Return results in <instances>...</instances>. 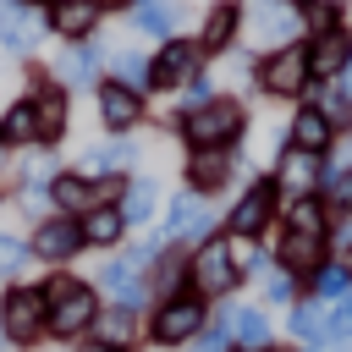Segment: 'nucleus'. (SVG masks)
I'll return each instance as SVG.
<instances>
[{
  "label": "nucleus",
  "mask_w": 352,
  "mask_h": 352,
  "mask_svg": "<svg viewBox=\"0 0 352 352\" xmlns=\"http://www.w3.org/2000/svg\"><path fill=\"white\" fill-rule=\"evenodd\" d=\"M198 352H231V324H226V314H220V324H209V330L198 336Z\"/></svg>",
  "instance_id": "nucleus-39"
},
{
  "label": "nucleus",
  "mask_w": 352,
  "mask_h": 352,
  "mask_svg": "<svg viewBox=\"0 0 352 352\" xmlns=\"http://www.w3.org/2000/svg\"><path fill=\"white\" fill-rule=\"evenodd\" d=\"M148 330H154V341H160V346H182V341H192V336L204 330V297H198V292L165 297Z\"/></svg>",
  "instance_id": "nucleus-7"
},
{
  "label": "nucleus",
  "mask_w": 352,
  "mask_h": 352,
  "mask_svg": "<svg viewBox=\"0 0 352 352\" xmlns=\"http://www.w3.org/2000/svg\"><path fill=\"white\" fill-rule=\"evenodd\" d=\"M99 66H104V50H99L94 38H82V44H72V50L55 60V77H60V82H77V88H88V82L99 77Z\"/></svg>",
  "instance_id": "nucleus-19"
},
{
  "label": "nucleus",
  "mask_w": 352,
  "mask_h": 352,
  "mask_svg": "<svg viewBox=\"0 0 352 352\" xmlns=\"http://www.w3.org/2000/svg\"><path fill=\"white\" fill-rule=\"evenodd\" d=\"M275 176H264V182H253L236 204H231V214H226V226H231V236L236 242H253V236H264V226H270V214H275Z\"/></svg>",
  "instance_id": "nucleus-8"
},
{
  "label": "nucleus",
  "mask_w": 352,
  "mask_h": 352,
  "mask_svg": "<svg viewBox=\"0 0 352 352\" xmlns=\"http://www.w3.org/2000/svg\"><path fill=\"white\" fill-rule=\"evenodd\" d=\"M319 204H324L330 214H346V209H352V160H346V165H330V170L319 176Z\"/></svg>",
  "instance_id": "nucleus-29"
},
{
  "label": "nucleus",
  "mask_w": 352,
  "mask_h": 352,
  "mask_svg": "<svg viewBox=\"0 0 352 352\" xmlns=\"http://www.w3.org/2000/svg\"><path fill=\"white\" fill-rule=\"evenodd\" d=\"M132 165H138V143H132V138H110V143H99V148L82 154V170H99V176L132 170Z\"/></svg>",
  "instance_id": "nucleus-25"
},
{
  "label": "nucleus",
  "mask_w": 352,
  "mask_h": 352,
  "mask_svg": "<svg viewBox=\"0 0 352 352\" xmlns=\"http://www.w3.org/2000/svg\"><path fill=\"white\" fill-rule=\"evenodd\" d=\"M187 280H192L187 253H182V248H165V253H160V270H154V292H160V297H182Z\"/></svg>",
  "instance_id": "nucleus-30"
},
{
  "label": "nucleus",
  "mask_w": 352,
  "mask_h": 352,
  "mask_svg": "<svg viewBox=\"0 0 352 352\" xmlns=\"http://www.w3.org/2000/svg\"><path fill=\"white\" fill-rule=\"evenodd\" d=\"M138 336V308H110V314H99V341H110L116 352H126V341Z\"/></svg>",
  "instance_id": "nucleus-31"
},
{
  "label": "nucleus",
  "mask_w": 352,
  "mask_h": 352,
  "mask_svg": "<svg viewBox=\"0 0 352 352\" xmlns=\"http://www.w3.org/2000/svg\"><path fill=\"white\" fill-rule=\"evenodd\" d=\"M242 33H248L258 50L270 44V55L286 50V44H297V33H302L297 0H242Z\"/></svg>",
  "instance_id": "nucleus-3"
},
{
  "label": "nucleus",
  "mask_w": 352,
  "mask_h": 352,
  "mask_svg": "<svg viewBox=\"0 0 352 352\" xmlns=\"http://www.w3.org/2000/svg\"><path fill=\"white\" fill-rule=\"evenodd\" d=\"M330 336H341V341L352 336V297H346V302H341V308L330 314Z\"/></svg>",
  "instance_id": "nucleus-41"
},
{
  "label": "nucleus",
  "mask_w": 352,
  "mask_h": 352,
  "mask_svg": "<svg viewBox=\"0 0 352 352\" xmlns=\"http://www.w3.org/2000/svg\"><path fill=\"white\" fill-rule=\"evenodd\" d=\"M258 88L264 94H280V99L308 94V44H286V50L264 55L258 60Z\"/></svg>",
  "instance_id": "nucleus-6"
},
{
  "label": "nucleus",
  "mask_w": 352,
  "mask_h": 352,
  "mask_svg": "<svg viewBox=\"0 0 352 352\" xmlns=\"http://www.w3.org/2000/svg\"><path fill=\"white\" fill-rule=\"evenodd\" d=\"M11 143H38V110H33V99H16L0 116V148H11Z\"/></svg>",
  "instance_id": "nucleus-26"
},
{
  "label": "nucleus",
  "mask_w": 352,
  "mask_h": 352,
  "mask_svg": "<svg viewBox=\"0 0 352 352\" xmlns=\"http://www.w3.org/2000/svg\"><path fill=\"white\" fill-rule=\"evenodd\" d=\"M28 258H33V248L0 231V275H22V270H28Z\"/></svg>",
  "instance_id": "nucleus-37"
},
{
  "label": "nucleus",
  "mask_w": 352,
  "mask_h": 352,
  "mask_svg": "<svg viewBox=\"0 0 352 352\" xmlns=\"http://www.w3.org/2000/svg\"><path fill=\"white\" fill-rule=\"evenodd\" d=\"M182 22V0H132V28L154 33V38H176Z\"/></svg>",
  "instance_id": "nucleus-22"
},
{
  "label": "nucleus",
  "mask_w": 352,
  "mask_h": 352,
  "mask_svg": "<svg viewBox=\"0 0 352 352\" xmlns=\"http://www.w3.org/2000/svg\"><path fill=\"white\" fill-rule=\"evenodd\" d=\"M22 6H33V0H22Z\"/></svg>",
  "instance_id": "nucleus-47"
},
{
  "label": "nucleus",
  "mask_w": 352,
  "mask_h": 352,
  "mask_svg": "<svg viewBox=\"0 0 352 352\" xmlns=\"http://www.w3.org/2000/svg\"><path fill=\"white\" fill-rule=\"evenodd\" d=\"M99 6H126V11H132V0H99Z\"/></svg>",
  "instance_id": "nucleus-45"
},
{
  "label": "nucleus",
  "mask_w": 352,
  "mask_h": 352,
  "mask_svg": "<svg viewBox=\"0 0 352 352\" xmlns=\"http://www.w3.org/2000/svg\"><path fill=\"white\" fill-rule=\"evenodd\" d=\"M55 6H66V0H55Z\"/></svg>",
  "instance_id": "nucleus-48"
},
{
  "label": "nucleus",
  "mask_w": 352,
  "mask_h": 352,
  "mask_svg": "<svg viewBox=\"0 0 352 352\" xmlns=\"http://www.w3.org/2000/svg\"><path fill=\"white\" fill-rule=\"evenodd\" d=\"M346 66H352V33L346 28H330V33L308 38V82H336Z\"/></svg>",
  "instance_id": "nucleus-11"
},
{
  "label": "nucleus",
  "mask_w": 352,
  "mask_h": 352,
  "mask_svg": "<svg viewBox=\"0 0 352 352\" xmlns=\"http://www.w3.org/2000/svg\"><path fill=\"white\" fill-rule=\"evenodd\" d=\"M33 258H44V264H60V258H72L77 248H88L82 242V220H72V214H55V220H38V231H33Z\"/></svg>",
  "instance_id": "nucleus-12"
},
{
  "label": "nucleus",
  "mask_w": 352,
  "mask_h": 352,
  "mask_svg": "<svg viewBox=\"0 0 352 352\" xmlns=\"http://www.w3.org/2000/svg\"><path fill=\"white\" fill-rule=\"evenodd\" d=\"M38 110V143H55L66 132V88L60 82H38V94H28Z\"/></svg>",
  "instance_id": "nucleus-20"
},
{
  "label": "nucleus",
  "mask_w": 352,
  "mask_h": 352,
  "mask_svg": "<svg viewBox=\"0 0 352 352\" xmlns=\"http://www.w3.org/2000/svg\"><path fill=\"white\" fill-rule=\"evenodd\" d=\"M192 72H198V44L170 38V44L148 60V88H154V94H176V88H187Z\"/></svg>",
  "instance_id": "nucleus-9"
},
{
  "label": "nucleus",
  "mask_w": 352,
  "mask_h": 352,
  "mask_svg": "<svg viewBox=\"0 0 352 352\" xmlns=\"http://www.w3.org/2000/svg\"><path fill=\"white\" fill-rule=\"evenodd\" d=\"M82 352H116V346H110V341H99V336H94V341H88V346H82Z\"/></svg>",
  "instance_id": "nucleus-43"
},
{
  "label": "nucleus",
  "mask_w": 352,
  "mask_h": 352,
  "mask_svg": "<svg viewBox=\"0 0 352 352\" xmlns=\"http://www.w3.org/2000/svg\"><path fill=\"white\" fill-rule=\"evenodd\" d=\"M38 292H44V330L60 336V341L82 336V330L99 319V297H94V286H82V280L55 275V280H44Z\"/></svg>",
  "instance_id": "nucleus-2"
},
{
  "label": "nucleus",
  "mask_w": 352,
  "mask_h": 352,
  "mask_svg": "<svg viewBox=\"0 0 352 352\" xmlns=\"http://www.w3.org/2000/svg\"><path fill=\"white\" fill-rule=\"evenodd\" d=\"M346 270H352V248H346Z\"/></svg>",
  "instance_id": "nucleus-46"
},
{
  "label": "nucleus",
  "mask_w": 352,
  "mask_h": 352,
  "mask_svg": "<svg viewBox=\"0 0 352 352\" xmlns=\"http://www.w3.org/2000/svg\"><path fill=\"white\" fill-rule=\"evenodd\" d=\"M44 28H50V16H44L38 6H22V0H0V44H6L11 55H28V50L44 38Z\"/></svg>",
  "instance_id": "nucleus-10"
},
{
  "label": "nucleus",
  "mask_w": 352,
  "mask_h": 352,
  "mask_svg": "<svg viewBox=\"0 0 352 352\" xmlns=\"http://www.w3.org/2000/svg\"><path fill=\"white\" fill-rule=\"evenodd\" d=\"M209 99H214V82L192 72V77H187V104H182V110H198V104H209Z\"/></svg>",
  "instance_id": "nucleus-40"
},
{
  "label": "nucleus",
  "mask_w": 352,
  "mask_h": 352,
  "mask_svg": "<svg viewBox=\"0 0 352 352\" xmlns=\"http://www.w3.org/2000/svg\"><path fill=\"white\" fill-rule=\"evenodd\" d=\"M292 336H302V341H319V336H330V319H324V308L302 302V308L292 314Z\"/></svg>",
  "instance_id": "nucleus-34"
},
{
  "label": "nucleus",
  "mask_w": 352,
  "mask_h": 352,
  "mask_svg": "<svg viewBox=\"0 0 352 352\" xmlns=\"http://www.w3.org/2000/svg\"><path fill=\"white\" fill-rule=\"evenodd\" d=\"M330 209L319 204V192H308V198H297L292 204V214H286V226L292 231H319V236H330V220H324Z\"/></svg>",
  "instance_id": "nucleus-32"
},
{
  "label": "nucleus",
  "mask_w": 352,
  "mask_h": 352,
  "mask_svg": "<svg viewBox=\"0 0 352 352\" xmlns=\"http://www.w3.org/2000/svg\"><path fill=\"white\" fill-rule=\"evenodd\" d=\"M319 110H324V121H330L336 132H341V126L352 121V99H346L341 88H336V94H324V99H319Z\"/></svg>",
  "instance_id": "nucleus-38"
},
{
  "label": "nucleus",
  "mask_w": 352,
  "mask_h": 352,
  "mask_svg": "<svg viewBox=\"0 0 352 352\" xmlns=\"http://www.w3.org/2000/svg\"><path fill=\"white\" fill-rule=\"evenodd\" d=\"M236 352H248V346H236Z\"/></svg>",
  "instance_id": "nucleus-49"
},
{
  "label": "nucleus",
  "mask_w": 352,
  "mask_h": 352,
  "mask_svg": "<svg viewBox=\"0 0 352 352\" xmlns=\"http://www.w3.org/2000/svg\"><path fill=\"white\" fill-rule=\"evenodd\" d=\"M99 121L110 126V132H132L138 121H143V94L138 88H126V82H99Z\"/></svg>",
  "instance_id": "nucleus-14"
},
{
  "label": "nucleus",
  "mask_w": 352,
  "mask_h": 352,
  "mask_svg": "<svg viewBox=\"0 0 352 352\" xmlns=\"http://www.w3.org/2000/svg\"><path fill=\"white\" fill-rule=\"evenodd\" d=\"M187 270H192V286H198V297H220V292H231V286L242 280L236 248H231V242H220V236L198 242V253L187 258Z\"/></svg>",
  "instance_id": "nucleus-4"
},
{
  "label": "nucleus",
  "mask_w": 352,
  "mask_h": 352,
  "mask_svg": "<svg viewBox=\"0 0 352 352\" xmlns=\"http://www.w3.org/2000/svg\"><path fill=\"white\" fill-rule=\"evenodd\" d=\"M176 126H182L187 148H214V154H231V148L242 143L248 116H242V104H236V99H209V104H198V110H182V116H176Z\"/></svg>",
  "instance_id": "nucleus-1"
},
{
  "label": "nucleus",
  "mask_w": 352,
  "mask_h": 352,
  "mask_svg": "<svg viewBox=\"0 0 352 352\" xmlns=\"http://www.w3.org/2000/svg\"><path fill=\"white\" fill-rule=\"evenodd\" d=\"M121 236H126V220H121L116 204H99V209L82 214V242H88V248H116Z\"/></svg>",
  "instance_id": "nucleus-24"
},
{
  "label": "nucleus",
  "mask_w": 352,
  "mask_h": 352,
  "mask_svg": "<svg viewBox=\"0 0 352 352\" xmlns=\"http://www.w3.org/2000/svg\"><path fill=\"white\" fill-rule=\"evenodd\" d=\"M275 258H280L286 275H314V270L324 264V236H319V231H292V226H286Z\"/></svg>",
  "instance_id": "nucleus-16"
},
{
  "label": "nucleus",
  "mask_w": 352,
  "mask_h": 352,
  "mask_svg": "<svg viewBox=\"0 0 352 352\" xmlns=\"http://www.w3.org/2000/svg\"><path fill=\"white\" fill-rule=\"evenodd\" d=\"M94 22H99V0H66V6H50V28L60 33V38H88L94 33Z\"/></svg>",
  "instance_id": "nucleus-23"
},
{
  "label": "nucleus",
  "mask_w": 352,
  "mask_h": 352,
  "mask_svg": "<svg viewBox=\"0 0 352 352\" xmlns=\"http://www.w3.org/2000/svg\"><path fill=\"white\" fill-rule=\"evenodd\" d=\"M154 204H160V187H154L148 176H138V182H126V187H121V204H116V209H121V220H126V226H143V220L154 214Z\"/></svg>",
  "instance_id": "nucleus-27"
},
{
  "label": "nucleus",
  "mask_w": 352,
  "mask_h": 352,
  "mask_svg": "<svg viewBox=\"0 0 352 352\" xmlns=\"http://www.w3.org/2000/svg\"><path fill=\"white\" fill-rule=\"evenodd\" d=\"M297 16H302V28H308V38H319V33L341 28V22H336V0H302V6H297Z\"/></svg>",
  "instance_id": "nucleus-33"
},
{
  "label": "nucleus",
  "mask_w": 352,
  "mask_h": 352,
  "mask_svg": "<svg viewBox=\"0 0 352 352\" xmlns=\"http://www.w3.org/2000/svg\"><path fill=\"white\" fill-rule=\"evenodd\" d=\"M336 143V126L324 121V110L319 104H302L297 116H292V148H308V154H324Z\"/></svg>",
  "instance_id": "nucleus-21"
},
{
  "label": "nucleus",
  "mask_w": 352,
  "mask_h": 352,
  "mask_svg": "<svg viewBox=\"0 0 352 352\" xmlns=\"http://www.w3.org/2000/svg\"><path fill=\"white\" fill-rule=\"evenodd\" d=\"M0 330H6V341L33 346V341L44 336V292H33V286H11L6 302H0Z\"/></svg>",
  "instance_id": "nucleus-5"
},
{
  "label": "nucleus",
  "mask_w": 352,
  "mask_h": 352,
  "mask_svg": "<svg viewBox=\"0 0 352 352\" xmlns=\"http://www.w3.org/2000/svg\"><path fill=\"white\" fill-rule=\"evenodd\" d=\"M116 82H126V88H148V60H143L138 50H121V55H116Z\"/></svg>",
  "instance_id": "nucleus-35"
},
{
  "label": "nucleus",
  "mask_w": 352,
  "mask_h": 352,
  "mask_svg": "<svg viewBox=\"0 0 352 352\" xmlns=\"http://www.w3.org/2000/svg\"><path fill=\"white\" fill-rule=\"evenodd\" d=\"M226 324H231V336H236L248 352H264V346H270V319H264L258 308H226Z\"/></svg>",
  "instance_id": "nucleus-28"
},
{
  "label": "nucleus",
  "mask_w": 352,
  "mask_h": 352,
  "mask_svg": "<svg viewBox=\"0 0 352 352\" xmlns=\"http://www.w3.org/2000/svg\"><path fill=\"white\" fill-rule=\"evenodd\" d=\"M182 176H187V192L209 198V192H220V187L231 182V154H214V148H192Z\"/></svg>",
  "instance_id": "nucleus-15"
},
{
  "label": "nucleus",
  "mask_w": 352,
  "mask_h": 352,
  "mask_svg": "<svg viewBox=\"0 0 352 352\" xmlns=\"http://www.w3.org/2000/svg\"><path fill=\"white\" fill-rule=\"evenodd\" d=\"M242 33V6L236 0H220L209 16H204V33H198V50H209V55H220L231 38Z\"/></svg>",
  "instance_id": "nucleus-18"
},
{
  "label": "nucleus",
  "mask_w": 352,
  "mask_h": 352,
  "mask_svg": "<svg viewBox=\"0 0 352 352\" xmlns=\"http://www.w3.org/2000/svg\"><path fill=\"white\" fill-rule=\"evenodd\" d=\"M324 170H319V154H308V148H280V160H275V187H286V192H297V198H308V187L319 182Z\"/></svg>",
  "instance_id": "nucleus-17"
},
{
  "label": "nucleus",
  "mask_w": 352,
  "mask_h": 352,
  "mask_svg": "<svg viewBox=\"0 0 352 352\" xmlns=\"http://www.w3.org/2000/svg\"><path fill=\"white\" fill-rule=\"evenodd\" d=\"M270 297H275V302H286V297H292V275H286V270H280V275H270Z\"/></svg>",
  "instance_id": "nucleus-42"
},
{
  "label": "nucleus",
  "mask_w": 352,
  "mask_h": 352,
  "mask_svg": "<svg viewBox=\"0 0 352 352\" xmlns=\"http://www.w3.org/2000/svg\"><path fill=\"white\" fill-rule=\"evenodd\" d=\"M346 280H352V270H346V264H330V258H324V264L314 270V292H319V297H341V292H346Z\"/></svg>",
  "instance_id": "nucleus-36"
},
{
  "label": "nucleus",
  "mask_w": 352,
  "mask_h": 352,
  "mask_svg": "<svg viewBox=\"0 0 352 352\" xmlns=\"http://www.w3.org/2000/svg\"><path fill=\"white\" fill-rule=\"evenodd\" d=\"M341 94H346V99H352V66H346V72H341Z\"/></svg>",
  "instance_id": "nucleus-44"
},
{
  "label": "nucleus",
  "mask_w": 352,
  "mask_h": 352,
  "mask_svg": "<svg viewBox=\"0 0 352 352\" xmlns=\"http://www.w3.org/2000/svg\"><path fill=\"white\" fill-rule=\"evenodd\" d=\"M209 226H214V214H209V204L198 198V192H176L170 198V209H165V236L182 248L187 236H198V242H209Z\"/></svg>",
  "instance_id": "nucleus-13"
}]
</instances>
